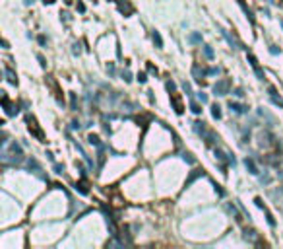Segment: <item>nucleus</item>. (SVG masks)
<instances>
[{
  "mask_svg": "<svg viewBox=\"0 0 283 249\" xmlns=\"http://www.w3.org/2000/svg\"><path fill=\"white\" fill-rule=\"evenodd\" d=\"M27 127H29V131H31L33 136H37L41 142H45V134H43V131L39 128V125H37V121H35V117H27Z\"/></svg>",
  "mask_w": 283,
  "mask_h": 249,
  "instance_id": "nucleus-1",
  "label": "nucleus"
},
{
  "mask_svg": "<svg viewBox=\"0 0 283 249\" xmlns=\"http://www.w3.org/2000/svg\"><path fill=\"white\" fill-rule=\"evenodd\" d=\"M171 103L173 107H175V111L181 115L182 111H184V105H182V99H181V94H171Z\"/></svg>",
  "mask_w": 283,
  "mask_h": 249,
  "instance_id": "nucleus-2",
  "label": "nucleus"
},
{
  "mask_svg": "<svg viewBox=\"0 0 283 249\" xmlns=\"http://www.w3.org/2000/svg\"><path fill=\"white\" fill-rule=\"evenodd\" d=\"M214 89H215V94H219V95L227 94V89H229V80H221V82H217Z\"/></svg>",
  "mask_w": 283,
  "mask_h": 249,
  "instance_id": "nucleus-3",
  "label": "nucleus"
},
{
  "mask_svg": "<svg viewBox=\"0 0 283 249\" xmlns=\"http://www.w3.org/2000/svg\"><path fill=\"white\" fill-rule=\"evenodd\" d=\"M2 103H4V107H6V113H8V115H16V113H18V107L10 103V99L6 97V95H4V97H2Z\"/></svg>",
  "mask_w": 283,
  "mask_h": 249,
  "instance_id": "nucleus-4",
  "label": "nucleus"
},
{
  "mask_svg": "<svg viewBox=\"0 0 283 249\" xmlns=\"http://www.w3.org/2000/svg\"><path fill=\"white\" fill-rule=\"evenodd\" d=\"M153 41H155V45H157L159 49L163 47V41H161V35H159L157 31H153Z\"/></svg>",
  "mask_w": 283,
  "mask_h": 249,
  "instance_id": "nucleus-5",
  "label": "nucleus"
},
{
  "mask_svg": "<svg viewBox=\"0 0 283 249\" xmlns=\"http://www.w3.org/2000/svg\"><path fill=\"white\" fill-rule=\"evenodd\" d=\"M246 167L250 169V173H258V169H256L254 162H252V160H248V158H246Z\"/></svg>",
  "mask_w": 283,
  "mask_h": 249,
  "instance_id": "nucleus-6",
  "label": "nucleus"
},
{
  "mask_svg": "<svg viewBox=\"0 0 283 249\" xmlns=\"http://www.w3.org/2000/svg\"><path fill=\"white\" fill-rule=\"evenodd\" d=\"M76 189H80V193H87V183H85V181H82V183L76 185Z\"/></svg>",
  "mask_w": 283,
  "mask_h": 249,
  "instance_id": "nucleus-7",
  "label": "nucleus"
},
{
  "mask_svg": "<svg viewBox=\"0 0 283 249\" xmlns=\"http://www.w3.org/2000/svg\"><path fill=\"white\" fill-rule=\"evenodd\" d=\"M231 109H235L237 113H242V111H244V107H242V105H239V103H233V101H231Z\"/></svg>",
  "mask_w": 283,
  "mask_h": 249,
  "instance_id": "nucleus-8",
  "label": "nucleus"
},
{
  "mask_svg": "<svg viewBox=\"0 0 283 249\" xmlns=\"http://www.w3.org/2000/svg\"><path fill=\"white\" fill-rule=\"evenodd\" d=\"M211 113H214V117H215V119L221 117V109H219V105H214V111H211Z\"/></svg>",
  "mask_w": 283,
  "mask_h": 249,
  "instance_id": "nucleus-9",
  "label": "nucleus"
},
{
  "mask_svg": "<svg viewBox=\"0 0 283 249\" xmlns=\"http://www.w3.org/2000/svg\"><path fill=\"white\" fill-rule=\"evenodd\" d=\"M89 142H91V144H99V138H97V136H93V134H91V136H89Z\"/></svg>",
  "mask_w": 283,
  "mask_h": 249,
  "instance_id": "nucleus-10",
  "label": "nucleus"
},
{
  "mask_svg": "<svg viewBox=\"0 0 283 249\" xmlns=\"http://www.w3.org/2000/svg\"><path fill=\"white\" fill-rule=\"evenodd\" d=\"M192 111H194V113H200L202 109H200V105H198V103H192Z\"/></svg>",
  "mask_w": 283,
  "mask_h": 249,
  "instance_id": "nucleus-11",
  "label": "nucleus"
},
{
  "mask_svg": "<svg viewBox=\"0 0 283 249\" xmlns=\"http://www.w3.org/2000/svg\"><path fill=\"white\" fill-rule=\"evenodd\" d=\"M138 80H140V82H145V74H144V72H142V74L138 76Z\"/></svg>",
  "mask_w": 283,
  "mask_h": 249,
  "instance_id": "nucleus-12",
  "label": "nucleus"
},
{
  "mask_svg": "<svg viewBox=\"0 0 283 249\" xmlns=\"http://www.w3.org/2000/svg\"><path fill=\"white\" fill-rule=\"evenodd\" d=\"M78 10H80V12H84V10H85V6L82 4V2H78Z\"/></svg>",
  "mask_w": 283,
  "mask_h": 249,
  "instance_id": "nucleus-13",
  "label": "nucleus"
},
{
  "mask_svg": "<svg viewBox=\"0 0 283 249\" xmlns=\"http://www.w3.org/2000/svg\"><path fill=\"white\" fill-rule=\"evenodd\" d=\"M37 58H39V62H41V66H45V64H47V62H45V58H43V56H41V55H39V56H37Z\"/></svg>",
  "mask_w": 283,
  "mask_h": 249,
  "instance_id": "nucleus-14",
  "label": "nucleus"
},
{
  "mask_svg": "<svg viewBox=\"0 0 283 249\" xmlns=\"http://www.w3.org/2000/svg\"><path fill=\"white\" fill-rule=\"evenodd\" d=\"M43 2H45V4H52V2H54V0H43Z\"/></svg>",
  "mask_w": 283,
  "mask_h": 249,
  "instance_id": "nucleus-15",
  "label": "nucleus"
},
{
  "mask_svg": "<svg viewBox=\"0 0 283 249\" xmlns=\"http://www.w3.org/2000/svg\"><path fill=\"white\" fill-rule=\"evenodd\" d=\"M31 2H33V0H25V4H31Z\"/></svg>",
  "mask_w": 283,
  "mask_h": 249,
  "instance_id": "nucleus-16",
  "label": "nucleus"
}]
</instances>
